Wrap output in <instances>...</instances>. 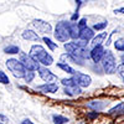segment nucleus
<instances>
[{
  "label": "nucleus",
  "instance_id": "nucleus-1",
  "mask_svg": "<svg viewBox=\"0 0 124 124\" xmlns=\"http://www.w3.org/2000/svg\"><path fill=\"white\" fill-rule=\"evenodd\" d=\"M30 52H31L30 55L32 56V58L36 60L39 63H42V65H45V66L52 65V62H54L52 56H51L41 45H34L32 47H31Z\"/></svg>",
  "mask_w": 124,
  "mask_h": 124
},
{
  "label": "nucleus",
  "instance_id": "nucleus-2",
  "mask_svg": "<svg viewBox=\"0 0 124 124\" xmlns=\"http://www.w3.org/2000/svg\"><path fill=\"white\" fill-rule=\"evenodd\" d=\"M55 37L61 42H66L71 39V24L67 21H60L55 29Z\"/></svg>",
  "mask_w": 124,
  "mask_h": 124
},
{
  "label": "nucleus",
  "instance_id": "nucleus-3",
  "mask_svg": "<svg viewBox=\"0 0 124 124\" xmlns=\"http://www.w3.org/2000/svg\"><path fill=\"white\" fill-rule=\"evenodd\" d=\"M6 67L10 70V72H13V75L17 78H24L26 73V67L23 65L21 61H17L15 58H10L6 61Z\"/></svg>",
  "mask_w": 124,
  "mask_h": 124
},
{
  "label": "nucleus",
  "instance_id": "nucleus-4",
  "mask_svg": "<svg viewBox=\"0 0 124 124\" xmlns=\"http://www.w3.org/2000/svg\"><path fill=\"white\" fill-rule=\"evenodd\" d=\"M102 66H103L104 72L108 73V75L116 72V70H117L116 58H114V56H113V54L110 52V51H106L104 57H103V60H102Z\"/></svg>",
  "mask_w": 124,
  "mask_h": 124
},
{
  "label": "nucleus",
  "instance_id": "nucleus-5",
  "mask_svg": "<svg viewBox=\"0 0 124 124\" xmlns=\"http://www.w3.org/2000/svg\"><path fill=\"white\" fill-rule=\"evenodd\" d=\"M20 61L23 62V65L29 71H39L40 70L39 62L36 60H34L31 55H27L25 52H20Z\"/></svg>",
  "mask_w": 124,
  "mask_h": 124
},
{
  "label": "nucleus",
  "instance_id": "nucleus-6",
  "mask_svg": "<svg viewBox=\"0 0 124 124\" xmlns=\"http://www.w3.org/2000/svg\"><path fill=\"white\" fill-rule=\"evenodd\" d=\"M73 79L79 87H88L91 85V82H92V79L88 75L81 73V72H76V73L73 75Z\"/></svg>",
  "mask_w": 124,
  "mask_h": 124
},
{
  "label": "nucleus",
  "instance_id": "nucleus-7",
  "mask_svg": "<svg viewBox=\"0 0 124 124\" xmlns=\"http://www.w3.org/2000/svg\"><path fill=\"white\" fill-rule=\"evenodd\" d=\"M32 25L37 29V31H40L41 34H50L51 30H52V27H51V25L46 21H44V20H40V19H35Z\"/></svg>",
  "mask_w": 124,
  "mask_h": 124
},
{
  "label": "nucleus",
  "instance_id": "nucleus-8",
  "mask_svg": "<svg viewBox=\"0 0 124 124\" xmlns=\"http://www.w3.org/2000/svg\"><path fill=\"white\" fill-rule=\"evenodd\" d=\"M104 54H106V51H104V48L102 47V45L101 46H96V47H93L91 50V58L97 63V62H99V61L103 60Z\"/></svg>",
  "mask_w": 124,
  "mask_h": 124
},
{
  "label": "nucleus",
  "instance_id": "nucleus-9",
  "mask_svg": "<svg viewBox=\"0 0 124 124\" xmlns=\"http://www.w3.org/2000/svg\"><path fill=\"white\" fill-rule=\"evenodd\" d=\"M39 75H40V77L42 78L45 82H47V83H50L51 81L56 79V76H55L48 68H46V67H40V70H39Z\"/></svg>",
  "mask_w": 124,
  "mask_h": 124
},
{
  "label": "nucleus",
  "instance_id": "nucleus-10",
  "mask_svg": "<svg viewBox=\"0 0 124 124\" xmlns=\"http://www.w3.org/2000/svg\"><path fill=\"white\" fill-rule=\"evenodd\" d=\"M108 104V102H103V101H92L89 103H87V107L88 108H92L94 112H99L104 108Z\"/></svg>",
  "mask_w": 124,
  "mask_h": 124
},
{
  "label": "nucleus",
  "instance_id": "nucleus-11",
  "mask_svg": "<svg viewBox=\"0 0 124 124\" xmlns=\"http://www.w3.org/2000/svg\"><path fill=\"white\" fill-rule=\"evenodd\" d=\"M94 36V32H93V29L91 27H85V29H81V32H79V39L82 41H88L91 39H93Z\"/></svg>",
  "mask_w": 124,
  "mask_h": 124
},
{
  "label": "nucleus",
  "instance_id": "nucleus-12",
  "mask_svg": "<svg viewBox=\"0 0 124 124\" xmlns=\"http://www.w3.org/2000/svg\"><path fill=\"white\" fill-rule=\"evenodd\" d=\"M37 89L44 92V93H55V92H57L58 86L56 83H46V85H42V86H39Z\"/></svg>",
  "mask_w": 124,
  "mask_h": 124
},
{
  "label": "nucleus",
  "instance_id": "nucleus-13",
  "mask_svg": "<svg viewBox=\"0 0 124 124\" xmlns=\"http://www.w3.org/2000/svg\"><path fill=\"white\" fill-rule=\"evenodd\" d=\"M82 91H81V87L78 85H73V86H70V87H65V93L71 97H73V96H77Z\"/></svg>",
  "mask_w": 124,
  "mask_h": 124
},
{
  "label": "nucleus",
  "instance_id": "nucleus-14",
  "mask_svg": "<svg viewBox=\"0 0 124 124\" xmlns=\"http://www.w3.org/2000/svg\"><path fill=\"white\" fill-rule=\"evenodd\" d=\"M23 37L25 40H29V41H40V37L36 32H34L32 30H25L23 32Z\"/></svg>",
  "mask_w": 124,
  "mask_h": 124
},
{
  "label": "nucleus",
  "instance_id": "nucleus-15",
  "mask_svg": "<svg viewBox=\"0 0 124 124\" xmlns=\"http://www.w3.org/2000/svg\"><path fill=\"white\" fill-rule=\"evenodd\" d=\"M109 114H113V116H114V114H124V102H122V103H119V104H117L116 107H113L109 112Z\"/></svg>",
  "mask_w": 124,
  "mask_h": 124
},
{
  "label": "nucleus",
  "instance_id": "nucleus-16",
  "mask_svg": "<svg viewBox=\"0 0 124 124\" xmlns=\"http://www.w3.org/2000/svg\"><path fill=\"white\" fill-rule=\"evenodd\" d=\"M107 37V32H102V34H99V35H97L96 37H93V40H92V44H93V46H101L102 45V42L104 41V39Z\"/></svg>",
  "mask_w": 124,
  "mask_h": 124
},
{
  "label": "nucleus",
  "instance_id": "nucleus-17",
  "mask_svg": "<svg viewBox=\"0 0 124 124\" xmlns=\"http://www.w3.org/2000/svg\"><path fill=\"white\" fill-rule=\"evenodd\" d=\"M79 32H81V29L78 27V25L71 24V37L75 40L79 39Z\"/></svg>",
  "mask_w": 124,
  "mask_h": 124
},
{
  "label": "nucleus",
  "instance_id": "nucleus-18",
  "mask_svg": "<svg viewBox=\"0 0 124 124\" xmlns=\"http://www.w3.org/2000/svg\"><path fill=\"white\" fill-rule=\"evenodd\" d=\"M57 67H60L61 70H63L65 72H67V73H70V75H75V73H76V71L72 68L70 65L63 63V62H60V63H57Z\"/></svg>",
  "mask_w": 124,
  "mask_h": 124
},
{
  "label": "nucleus",
  "instance_id": "nucleus-19",
  "mask_svg": "<svg viewBox=\"0 0 124 124\" xmlns=\"http://www.w3.org/2000/svg\"><path fill=\"white\" fill-rule=\"evenodd\" d=\"M5 54H10V55H15V54H20V50L17 46H8L4 48Z\"/></svg>",
  "mask_w": 124,
  "mask_h": 124
},
{
  "label": "nucleus",
  "instance_id": "nucleus-20",
  "mask_svg": "<svg viewBox=\"0 0 124 124\" xmlns=\"http://www.w3.org/2000/svg\"><path fill=\"white\" fill-rule=\"evenodd\" d=\"M68 122V118L63 116H54V124H65Z\"/></svg>",
  "mask_w": 124,
  "mask_h": 124
},
{
  "label": "nucleus",
  "instance_id": "nucleus-21",
  "mask_svg": "<svg viewBox=\"0 0 124 124\" xmlns=\"http://www.w3.org/2000/svg\"><path fill=\"white\" fill-rule=\"evenodd\" d=\"M42 41H44V42L48 46V48H50V50H56L57 45H56V44L54 42V41L51 40V39H48V37H44V39H42Z\"/></svg>",
  "mask_w": 124,
  "mask_h": 124
},
{
  "label": "nucleus",
  "instance_id": "nucleus-22",
  "mask_svg": "<svg viewBox=\"0 0 124 124\" xmlns=\"http://www.w3.org/2000/svg\"><path fill=\"white\" fill-rule=\"evenodd\" d=\"M114 47H116L118 51H122V52H124V40H123V39L117 40L116 42H114Z\"/></svg>",
  "mask_w": 124,
  "mask_h": 124
},
{
  "label": "nucleus",
  "instance_id": "nucleus-23",
  "mask_svg": "<svg viewBox=\"0 0 124 124\" xmlns=\"http://www.w3.org/2000/svg\"><path fill=\"white\" fill-rule=\"evenodd\" d=\"M9 77L8 75L5 73V72L3 71H0V83H3V85H9Z\"/></svg>",
  "mask_w": 124,
  "mask_h": 124
},
{
  "label": "nucleus",
  "instance_id": "nucleus-24",
  "mask_svg": "<svg viewBox=\"0 0 124 124\" xmlns=\"http://www.w3.org/2000/svg\"><path fill=\"white\" fill-rule=\"evenodd\" d=\"M62 85H63L65 87H70V86H73V85H77L73 77L72 78H65V79H62Z\"/></svg>",
  "mask_w": 124,
  "mask_h": 124
},
{
  "label": "nucleus",
  "instance_id": "nucleus-25",
  "mask_svg": "<svg viewBox=\"0 0 124 124\" xmlns=\"http://www.w3.org/2000/svg\"><path fill=\"white\" fill-rule=\"evenodd\" d=\"M34 77H35V72H34V71H29V70H27L24 78H25V81L29 83V82H31V81L34 79Z\"/></svg>",
  "mask_w": 124,
  "mask_h": 124
},
{
  "label": "nucleus",
  "instance_id": "nucleus-26",
  "mask_svg": "<svg viewBox=\"0 0 124 124\" xmlns=\"http://www.w3.org/2000/svg\"><path fill=\"white\" fill-rule=\"evenodd\" d=\"M106 27H107V23H106V21L93 25V30H97V31H98V30H103V29H106Z\"/></svg>",
  "mask_w": 124,
  "mask_h": 124
},
{
  "label": "nucleus",
  "instance_id": "nucleus-27",
  "mask_svg": "<svg viewBox=\"0 0 124 124\" xmlns=\"http://www.w3.org/2000/svg\"><path fill=\"white\" fill-rule=\"evenodd\" d=\"M117 72H118V75L124 79V63H122V65H119L117 67Z\"/></svg>",
  "mask_w": 124,
  "mask_h": 124
},
{
  "label": "nucleus",
  "instance_id": "nucleus-28",
  "mask_svg": "<svg viewBox=\"0 0 124 124\" xmlns=\"http://www.w3.org/2000/svg\"><path fill=\"white\" fill-rule=\"evenodd\" d=\"M77 25H78L79 29H85V27H87V26H86V25H87V19H85V17H83V19H81V20H79V23H78Z\"/></svg>",
  "mask_w": 124,
  "mask_h": 124
},
{
  "label": "nucleus",
  "instance_id": "nucleus-29",
  "mask_svg": "<svg viewBox=\"0 0 124 124\" xmlns=\"http://www.w3.org/2000/svg\"><path fill=\"white\" fill-rule=\"evenodd\" d=\"M87 117H88L89 119H94V118H97V117H98V112H92V113H88Z\"/></svg>",
  "mask_w": 124,
  "mask_h": 124
},
{
  "label": "nucleus",
  "instance_id": "nucleus-30",
  "mask_svg": "<svg viewBox=\"0 0 124 124\" xmlns=\"http://www.w3.org/2000/svg\"><path fill=\"white\" fill-rule=\"evenodd\" d=\"M114 14H124V8L116 9V10H114Z\"/></svg>",
  "mask_w": 124,
  "mask_h": 124
},
{
  "label": "nucleus",
  "instance_id": "nucleus-31",
  "mask_svg": "<svg viewBox=\"0 0 124 124\" xmlns=\"http://www.w3.org/2000/svg\"><path fill=\"white\" fill-rule=\"evenodd\" d=\"M77 19H78V13H75L73 15L71 16V20H72V21H76Z\"/></svg>",
  "mask_w": 124,
  "mask_h": 124
},
{
  "label": "nucleus",
  "instance_id": "nucleus-32",
  "mask_svg": "<svg viewBox=\"0 0 124 124\" xmlns=\"http://www.w3.org/2000/svg\"><path fill=\"white\" fill-rule=\"evenodd\" d=\"M9 119L5 117V116H3V114H0V122H8Z\"/></svg>",
  "mask_w": 124,
  "mask_h": 124
},
{
  "label": "nucleus",
  "instance_id": "nucleus-33",
  "mask_svg": "<svg viewBox=\"0 0 124 124\" xmlns=\"http://www.w3.org/2000/svg\"><path fill=\"white\" fill-rule=\"evenodd\" d=\"M21 124H34L31 120H29V119H25V120H23V123Z\"/></svg>",
  "mask_w": 124,
  "mask_h": 124
},
{
  "label": "nucleus",
  "instance_id": "nucleus-34",
  "mask_svg": "<svg viewBox=\"0 0 124 124\" xmlns=\"http://www.w3.org/2000/svg\"><path fill=\"white\" fill-rule=\"evenodd\" d=\"M122 62H123V63H124V55L122 56Z\"/></svg>",
  "mask_w": 124,
  "mask_h": 124
},
{
  "label": "nucleus",
  "instance_id": "nucleus-35",
  "mask_svg": "<svg viewBox=\"0 0 124 124\" xmlns=\"http://www.w3.org/2000/svg\"><path fill=\"white\" fill-rule=\"evenodd\" d=\"M0 124H3V123H1V122H0Z\"/></svg>",
  "mask_w": 124,
  "mask_h": 124
},
{
  "label": "nucleus",
  "instance_id": "nucleus-36",
  "mask_svg": "<svg viewBox=\"0 0 124 124\" xmlns=\"http://www.w3.org/2000/svg\"><path fill=\"white\" fill-rule=\"evenodd\" d=\"M123 81H124V79H123Z\"/></svg>",
  "mask_w": 124,
  "mask_h": 124
}]
</instances>
